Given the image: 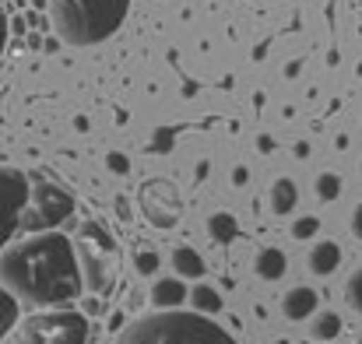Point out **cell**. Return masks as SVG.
<instances>
[{
	"mask_svg": "<svg viewBox=\"0 0 362 344\" xmlns=\"http://www.w3.org/2000/svg\"><path fill=\"white\" fill-rule=\"evenodd\" d=\"M352 235L362 242V204H356V211H352Z\"/></svg>",
	"mask_w": 362,
	"mask_h": 344,
	"instance_id": "cell-23",
	"label": "cell"
},
{
	"mask_svg": "<svg viewBox=\"0 0 362 344\" xmlns=\"http://www.w3.org/2000/svg\"><path fill=\"white\" fill-rule=\"evenodd\" d=\"M81 263H85V274H88V285L95 292H106L113 285V274H117V246L113 239L103 232V225L88 222L81 225Z\"/></svg>",
	"mask_w": 362,
	"mask_h": 344,
	"instance_id": "cell-5",
	"label": "cell"
},
{
	"mask_svg": "<svg viewBox=\"0 0 362 344\" xmlns=\"http://www.w3.org/2000/svg\"><path fill=\"white\" fill-rule=\"evenodd\" d=\"M130 0H49L53 28L71 46H95L123 25Z\"/></svg>",
	"mask_w": 362,
	"mask_h": 344,
	"instance_id": "cell-3",
	"label": "cell"
},
{
	"mask_svg": "<svg viewBox=\"0 0 362 344\" xmlns=\"http://www.w3.org/2000/svg\"><path fill=\"white\" fill-rule=\"evenodd\" d=\"M341 334V316L338 313H320L317 324H313V338L317 341H334Z\"/></svg>",
	"mask_w": 362,
	"mask_h": 344,
	"instance_id": "cell-18",
	"label": "cell"
},
{
	"mask_svg": "<svg viewBox=\"0 0 362 344\" xmlns=\"http://www.w3.org/2000/svg\"><path fill=\"white\" fill-rule=\"evenodd\" d=\"M28 201H32V183L18 169L0 165V246H7V239L18 232Z\"/></svg>",
	"mask_w": 362,
	"mask_h": 344,
	"instance_id": "cell-6",
	"label": "cell"
},
{
	"mask_svg": "<svg viewBox=\"0 0 362 344\" xmlns=\"http://www.w3.org/2000/svg\"><path fill=\"white\" fill-rule=\"evenodd\" d=\"M345 302L362 316V267L359 271H352L349 281H345Z\"/></svg>",
	"mask_w": 362,
	"mask_h": 344,
	"instance_id": "cell-19",
	"label": "cell"
},
{
	"mask_svg": "<svg viewBox=\"0 0 362 344\" xmlns=\"http://www.w3.org/2000/svg\"><path fill=\"white\" fill-rule=\"evenodd\" d=\"M359 169H362V165H359Z\"/></svg>",
	"mask_w": 362,
	"mask_h": 344,
	"instance_id": "cell-28",
	"label": "cell"
},
{
	"mask_svg": "<svg viewBox=\"0 0 362 344\" xmlns=\"http://www.w3.org/2000/svg\"><path fill=\"white\" fill-rule=\"evenodd\" d=\"M173 267L180 278H204V256L194 246H176L173 249Z\"/></svg>",
	"mask_w": 362,
	"mask_h": 344,
	"instance_id": "cell-13",
	"label": "cell"
},
{
	"mask_svg": "<svg viewBox=\"0 0 362 344\" xmlns=\"http://www.w3.org/2000/svg\"><path fill=\"white\" fill-rule=\"evenodd\" d=\"M208 229H211V235H215L218 242H233V239H236V232H240V225H236V218H233V215L218 211V215H211V218H208Z\"/></svg>",
	"mask_w": 362,
	"mask_h": 344,
	"instance_id": "cell-17",
	"label": "cell"
},
{
	"mask_svg": "<svg viewBox=\"0 0 362 344\" xmlns=\"http://www.w3.org/2000/svg\"><path fill=\"white\" fill-rule=\"evenodd\" d=\"M4 344H88V320L71 309L35 313L21 320Z\"/></svg>",
	"mask_w": 362,
	"mask_h": 344,
	"instance_id": "cell-4",
	"label": "cell"
},
{
	"mask_svg": "<svg viewBox=\"0 0 362 344\" xmlns=\"http://www.w3.org/2000/svg\"><path fill=\"white\" fill-rule=\"evenodd\" d=\"M296 204H299L296 183L292 179H274V186H271V211L274 215H288V211H296Z\"/></svg>",
	"mask_w": 362,
	"mask_h": 344,
	"instance_id": "cell-14",
	"label": "cell"
},
{
	"mask_svg": "<svg viewBox=\"0 0 362 344\" xmlns=\"http://www.w3.org/2000/svg\"><path fill=\"white\" fill-rule=\"evenodd\" d=\"M117 344H236L226 327H218L204 313H151L134 320Z\"/></svg>",
	"mask_w": 362,
	"mask_h": 344,
	"instance_id": "cell-2",
	"label": "cell"
},
{
	"mask_svg": "<svg viewBox=\"0 0 362 344\" xmlns=\"http://www.w3.org/2000/svg\"><path fill=\"white\" fill-rule=\"evenodd\" d=\"M134 263H137V274H155L158 271V253H151V249L148 253H137Z\"/></svg>",
	"mask_w": 362,
	"mask_h": 344,
	"instance_id": "cell-21",
	"label": "cell"
},
{
	"mask_svg": "<svg viewBox=\"0 0 362 344\" xmlns=\"http://www.w3.org/2000/svg\"><path fill=\"white\" fill-rule=\"evenodd\" d=\"M306 263H310V271H313L317 278H327V274H334L338 263H341V246L331 242V239H324V242H317V246L310 249Z\"/></svg>",
	"mask_w": 362,
	"mask_h": 344,
	"instance_id": "cell-9",
	"label": "cell"
},
{
	"mask_svg": "<svg viewBox=\"0 0 362 344\" xmlns=\"http://www.w3.org/2000/svg\"><path fill=\"white\" fill-rule=\"evenodd\" d=\"M281 313L288 316V320H306V316H313L317 313V292L313 288H306V285H299V288H292L285 299H281Z\"/></svg>",
	"mask_w": 362,
	"mask_h": 344,
	"instance_id": "cell-11",
	"label": "cell"
},
{
	"mask_svg": "<svg viewBox=\"0 0 362 344\" xmlns=\"http://www.w3.org/2000/svg\"><path fill=\"white\" fill-rule=\"evenodd\" d=\"M141 215L155 229H173L180 222V194L169 179H151L141 186Z\"/></svg>",
	"mask_w": 362,
	"mask_h": 344,
	"instance_id": "cell-7",
	"label": "cell"
},
{
	"mask_svg": "<svg viewBox=\"0 0 362 344\" xmlns=\"http://www.w3.org/2000/svg\"><path fill=\"white\" fill-rule=\"evenodd\" d=\"M110 165H113V169H120V172H127V162H123V158H110Z\"/></svg>",
	"mask_w": 362,
	"mask_h": 344,
	"instance_id": "cell-26",
	"label": "cell"
},
{
	"mask_svg": "<svg viewBox=\"0 0 362 344\" xmlns=\"http://www.w3.org/2000/svg\"><path fill=\"white\" fill-rule=\"evenodd\" d=\"M338 194H341V179H338L334 172L317 176V197H320V201H338Z\"/></svg>",
	"mask_w": 362,
	"mask_h": 344,
	"instance_id": "cell-20",
	"label": "cell"
},
{
	"mask_svg": "<svg viewBox=\"0 0 362 344\" xmlns=\"http://www.w3.org/2000/svg\"><path fill=\"white\" fill-rule=\"evenodd\" d=\"M32 201H35V215H32V229L42 225H60L64 218H71L74 211V197L53 183H35L32 186Z\"/></svg>",
	"mask_w": 362,
	"mask_h": 344,
	"instance_id": "cell-8",
	"label": "cell"
},
{
	"mask_svg": "<svg viewBox=\"0 0 362 344\" xmlns=\"http://www.w3.org/2000/svg\"><path fill=\"white\" fill-rule=\"evenodd\" d=\"M0 285L32 306H64L81 295V260L67 235L39 232L0 253Z\"/></svg>",
	"mask_w": 362,
	"mask_h": 344,
	"instance_id": "cell-1",
	"label": "cell"
},
{
	"mask_svg": "<svg viewBox=\"0 0 362 344\" xmlns=\"http://www.w3.org/2000/svg\"><path fill=\"white\" fill-rule=\"evenodd\" d=\"M317 229H320L317 218H299V222L292 225V235H296V239H310V235H317Z\"/></svg>",
	"mask_w": 362,
	"mask_h": 344,
	"instance_id": "cell-22",
	"label": "cell"
},
{
	"mask_svg": "<svg viewBox=\"0 0 362 344\" xmlns=\"http://www.w3.org/2000/svg\"><path fill=\"white\" fill-rule=\"evenodd\" d=\"M190 302H194V309L204 313V316H215V313L222 309V295H218L211 285H197V288L190 292Z\"/></svg>",
	"mask_w": 362,
	"mask_h": 344,
	"instance_id": "cell-16",
	"label": "cell"
},
{
	"mask_svg": "<svg viewBox=\"0 0 362 344\" xmlns=\"http://www.w3.org/2000/svg\"><path fill=\"white\" fill-rule=\"evenodd\" d=\"M187 295H190V292L183 288L180 278H162V281H155V288H151V306L162 309V313H169V309H180Z\"/></svg>",
	"mask_w": 362,
	"mask_h": 344,
	"instance_id": "cell-10",
	"label": "cell"
},
{
	"mask_svg": "<svg viewBox=\"0 0 362 344\" xmlns=\"http://www.w3.org/2000/svg\"><path fill=\"white\" fill-rule=\"evenodd\" d=\"M117 215H120V218H130V211H127V201H123V197L117 201Z\"/></svg>",
	"mask_w": 362,
	"mask_h": 344,
	"instance_id": "cell-25",
	"label": "cell"
},
{
	"mask_svg": "<svg viewBox=\"0 0 362 344\" xmlns=\"http://www.w3.org/2000/svg\"><path fill=\"white\" fill-rule=\"evenodd\" d=\"M352 344H362V338H359V341H352Z\"/></svg>",
	"mask_w": 362,
	"mask_h": 344,
	"instance_id": "cell-27",
	"label": "cell"
},
{
	"mask_svg": "<svg viewBox=\"0 0 362 344\" xmlns=\"http://www.w3.org/2000/svg\"><path fill=\"white\" fill-rule=\"evenodd\" d=\"M18 324H21V320H18V299L0 285V341H4V338H11Z\"/></svg>",
	"mask_w": 362,
	"mask_h": 344,
	"instance_id": "cell-15",
	"label": "cell"
},
{
	"mask_svg": "<svg viewBox=\"0 0 362 344\" xmlns=\"http://www.w3.org/2000/svg\"><path fill=\"white\" fill-rule=\"evenodd\" d=\"M285 267H288V260H285V253L274 249V246L260 249L257 260H253V271H257V278H264V281H278V278L285 274Z\"/></svg>",
	"mask_w": 362,
	"mask_h": 344,
	"instance_id": "cell-12",
	"label": "cell"
},
{
	"mask_svg": "<svg viewBox=\"0 0 362 344\" xmlns=\"http://www.w3.org/2000/svg\"><path fill=\"white\" fill-rule=\"evenodd\" d=\"M4 39H7V14H4V4H0V49H4Z\"/></svg>",
	"mask_w": 362,
	"mask_h": 344,
	"instance_id": "cell-24",
	"label": "cell"
}]
</instances>
